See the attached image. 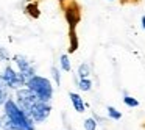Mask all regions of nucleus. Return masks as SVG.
Returning <instances> with one entry per match:
<instances>
[{"mask_svg": "<svg viewBox=\"0 0 145 130\" xmlns=\"http://www.w3.org/2000/svg\"><path fill=\"white\" fill-rule=\"evenodd\" d=\"M5 108V116H7L8 122L13 125L14 130H35V124H33L31 117L20 110L19 105L11 99H7L3 104Z\"/></svg>", "mask_w": 145, "mask_h": 130, "instance_id": "obj_1", "label": "nucleus"}, {"mask_svg": "<svg viewBox=\"0 0 145 130\" xmlns=\"http://www.w3.org/2000/svg\"><path fill=\"white\" fill-rule=\"evenodd\" d=\"M27 88H30L41 100L48 102L53 96V86H52L50 80L45 77H39V75H33L28 82L25 83Z\"/></svg>", "mask_w": 145, "mask_h": 130, "instance_id": "obj_2", "label": "nucleus"}, {"mask_svg": "<svg viewBox=\"0 0 145 130\" xmlns=\"http://www.w3.org/2000/svg\"><path fill=\"white\" fill-rule=\"evenodd\" d=\"M63 11L66 22L69 25V30H76L78 24L81 22V7L75 0H69V3H63Z\"/></svg>", "mask_w": 145, "mask_h": 130, "instance_id": "obj_3", "label": "nucleus"}, {"mask_svg": "<svg viewBox=\"0 0 145 130\" xmlns=\"http://www.w3.org/2000/svg\"><path fill=\"white\" fill-rule=\"evenodd\" d=\"M38 100H39V97L30 88H20V89H17V92H16V104L19 105V108L24 110L27 114H28L30 108H31Z\"/></svg>", "mask_w": 145, "mask_h": 130, "instance_id": "obj_4", "label": "nucleus"}, {"mask_svg": "<svg viewBox=\"0 0 145 130\" xmlns=\"http://www.w3.org/2000/svg\"><path fill=\"white\" fill-rule=\"evenodd\" d=\"M50 113H52V107H50V104H48V102H45V100H41V99H39V100L36 102V104L33 105L31 108H30L28 116L31 117L33 122H44V121L47 119L48 116H50Z\"/></svg>", "mask_w": 145, "mask_h": 130, "instance_id": "obj_5", "label": "nucleus"}, {"mask_svg": "<svg viewBox=\"0 0 145 130\" xmlns=\"http://www.w3.org/2000/svg\"><path fill=\"white\" fill-rule=\"evenodd\" d=\"M13 60L16 61L17 67H19V75H20V79H22L24 85H25V83L35 75V67L31 66L28 58H25L24 55H14Z\"/></svg>", "mask_w": 145, "mask_h": 130, "instance_id": "obj_6", "label": "nucleus"}, {"mask_svg": "<svg viewBox=\"0 0 145 130\" xmlns=\"http://www.w3.org/2000/svg\"><path fill=\"white\" fill-rule=\"evenodd\" d=\"M0 80H2V82L5 83V86H8V88H19V86L24 85L22 79H20V75H19V72H16L11 66L5 67L3 74L0 75Z\"/></svg>", "mask_w": 145, "mask_h": 130, "instance_id": "obj_7", "label": "nucleus"}, {"mask_svg": "<svg viewBox=\"0 0 145 130\" xmlns=\"http://www.w3.org/2000/svg\"><path fill=\"white\" fill-rule=\"evenodd\" d=\"M69 97H70V102H72L73 108H75L78 113H83V111H86V105L84 102H83V97L80 94H76V92H69Z\"/></svg>", "mask_w": 145, "mask_h": 130, "instance_id": "obj_8", "label": "nucleus"}, {"mask_svg": "<svg viewBox=\"0 0 145 130\" xmlns=\"http://www.w3.org/2000/svg\"><path fill=\"white\" fill-rule=\"evenodd\" d=\"M78 35L76 30H69V53H73L78 49Z\"/></svg>", "mask_w": 145, "mask_h": 130, "instance_id": "obj_9", "label": "nucleus"}, {"mask_svg": "<svg viewBox=\"0 0 145 130\" xmlns=\"http://www.w3.org/2000/svg\"><path fill=\"white\" fill-rule=\"evenodd\" d=\"M25 13L28 14L30 17H33V19H38L39 16H41V11H39V8H38V3H28L25 7Z\"/></svg>", "mask_w": 145, "mask_h": 130, "instance_id": "obj_10", "label": "nucleus"}, {"mask_svg": "<svg viewBox=\"0 0 145 130\" xmlns=\"http://www.w3.org/2000/svg\"><path fill=\"white\" fill-rule=\"evenodd\" d=\"M78 88L81 91H91L92 89V82L86 77V79H80V83H78Z\"/></svg>", "mask_w": 145, "mask_h": 130, "instance_id": "obj_11", "label": "nucleus"}, {"mask_svg": "<svg viewBox=\"0 0 145 130\" xmlns=\"http://www.w3.org/2000/svg\"><path fill=\"white\" fill-rule=\"evenodd\" d=\"M59 63H61V69L66 71V72H70V60L67 55H61Z\"/></svg>", "mask_w": 145, "mask_h": 130, "instance_id": "obj_12", "label": "nucleus"}, {"mask_svg": "<svg viewBox=\"0 0 145 130\" xmlns=\"http://www.w3.org/2000/svg\"><path fill=\"white\" fill-rule=\"evenodd\" d=\"M108 116H109L111 119H114V121H119L120 117H122V113L114 107H108Z\"/></svg>", "mask_w": 145, "mask_h": 130, "instance_id": "obj_13", "label": "nucleus"}, {"mask_svg": "<svg viewBox=\"0 0 145 130\" xmlns=\"http://www.w3.org/2000/svg\"><path fill=\"white\" fill-rule=\"evenodd\" d=\"M123 102H125L126 107H131V108L139 107V100L134 97H131V96H125V97H123Z\"/></svg>", "mask_w": 145, "mask_h": 130, "instance_id": "obj_14", "label": "nucleus"}, {"mask_svg": "<svg viewBox=\"0 0 145 130\" xmlns=\"http://www.w3.org/2000/svg\"><path fill=\"white\" fill-rule=\"evenodd\" d=\"M78 75H80V79H86V77H89V66H88L86 63L80 64V67H78Z\"/></svg>", "mask_w": 145, "mask_h": 130, "instance_id": "obj_15", "label": "nucleus"}, {"mask_svg": "<svg viewBox=\"0 0 145 130\" xmlns=\"http://www.w3.org/2000/svg\"><path fill=\"white\" fill-rule=\"evenodd\" d=\"M84 129L86 130H95L97 129V121H95L94 117H88V119L84 121Z\"/></svg>", "mask_w": 145, "mask_h": 130, "instance_id": "obj_16", "label": "nucleus"}, {"mask_svg": "<svg viewBox=\"0 0 145 130\" xmlns=\"http://www.w3.org/2000/svg\"><path fill=\"white\" fill-rule=\"evenodd\" d=\"M8 99L7 96V89H5V85H2V80H0V107L5 104V100Z\"/></svg>", "mask_w": 145, "mask_h": 130, "instance_id": "obj_17", "label": "nucleus"}, {"mask_svg": "<svg viewBox=\"0 0 145 130\" xmlns=\"http://www.w3.org/2000/svg\"><path fill=\"white\" fill-rule=\"evenodd\" d=\"M52 74H53V79H55V83L56 85H59L61 83V74H59V71H58V67H52Z\"/></svg>", "mask_w": 145, "mask_h": 130, "instance_id": "obj_18", "label": "nucleus"}, {"mask_svg": "<svg viewBox=\"0 0 145 130\" xmlns=\"http://www.w3.org/2000/svg\"><path fill=\"white\" fill-rule=\"evenodd\" d=\"M0 58H3V60H10V53H8L3 47H0Z\"/></svg>", "mask_w": 145, "mask_h": 130, "instance_id": "obj_19", "label": "nucleus"}, {"mask_svg": "<svg viewBox=\"0 0 145 130\" xmlns=\"http://www.w3.org/2000/svg\"><path fill=\"white\" fill-rule=\"evenodd\" d=\"M120 3L122 5H128V3L136 5V3H140V0H120Z\"/></svg>", "mask_w": 145, "mask_h": 130, "instance_id": "obj_20", "label": "nucleus"}, {"mask_svg": "<svg viewBox=\"0 0 145 130\" xmlns=\"http://www.w3.org/2000/svg\"><path fill=\"white\" fill-rule=\"evenodd\" d=\"M142 27H144V30H145V16H142Z\"/></svg>", "mask_w": 145, "mask_h": 130, "instance_id": "obj_21", "label": "nucleus"}, {"mask_svg": "<svg viewBox=\"0 0 145 130\" xmlns=\"http://www.w3.org/2000/svg\"><path fill=\"white\" fill-rule=\"evenodd\" d=\"M58 2H59V3H61V5H63V3H64V2H66V0H58Z\"/></svg>", "mask_w": 145, "mask_h": 130, "instance_id": "obj_22", "label": "nucleus"}, {"mask_svg": "<svg viewBox=\"0 0 145 130\" xmlns=\"http://www.w3.org/2000/svg\"><path fill=\"white\" fill-rule=\"evenodd\" d=\"M0 129H2V122H0Z\"/></svg>", "mask_w": 145, "mask_h": 130, "instance_id": "obj_23", "label": "nucleus"}, {"mask_svg": "<svg viewBox=\"0 0 145 130\" xmlns=\"http://www.w3.org/2000/svg\"><path fill=\"white\" fill-rule=\"evenodd\" d=\"M109 2H114V0H109Z\"/></svg>", "mask_w": 145, "mask_h": 130, "instance_id": "obj_24", "label": "nucleus"}]
</instances>
